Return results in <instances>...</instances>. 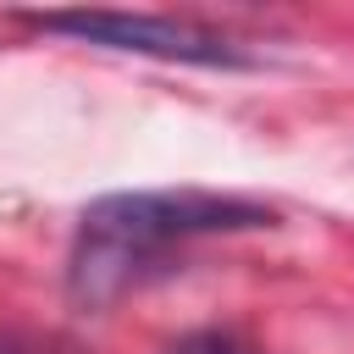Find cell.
I'll use <instances>...</instances> for the list:
<instances>
[{"instance_id":"cell-1","label":"cell","mask_w":354,"mask_h":354,"mask_svg":"<svg viewBox=\"0 0 354 354\" xmlns=\"http://www.w3.org/2000/svg\"><path fill=\"white\" fill-rule=\"evenodd\" d=\"M277 227V210L243 194H210V188H127L100 194L83 205L72 254H66V299L77 310H105L160 277L171 254H183L199 238L227 232H260Z\"/></svg>"},{"instance_id":"cell-2","label":"cell","mask_w":354,"mask_h":354,"mask_svg":"<svg viewBox=\"0 0 354 354\" xmlns=\"http://www.w3.org/2000/svg\"><path fill=\"white\" fill-rule=\"evenodd\" d=\"M44 33L100 44V50H127V55H155V61H194V66H249L238 39L183 22V17H144V11H39L28 17Z\"/></svg>"},{"instance_id":"cell-3","label":"cell","mask_w":354,"mask_h":354,"mask_svg":"<svg viewBox=\"0 0 354 354\" xmlns=\"http://www.w3.org/2000/svg\"><path fill=\"white\" fill-rule=\"evenodd\" d=\"M166 354H260L249 337H238V332H227V326H205V332H188V337H177Z\"/></svg>"}]
</instances>
